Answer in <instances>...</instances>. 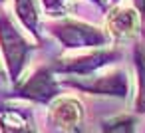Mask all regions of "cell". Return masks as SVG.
<instances>
[{"label": "cell", "instance_id": "6da1fadb", "mask_svg": "<svg viewBox=\"0 0 145 133\" xmlns=\"http://www.w3.org/2000/svg\"><path fill=\"white\" fill-rule=\"evenodd\" d=\"M0 44H2V52L6 56V62H8L12 74L16 76L18 70L24 64V56L28 52V44L24 42V38L18 34V30L12 26V22L8 18L0 20Z\"/></svg>", "mask_w": 145, "mask_h": 133}, {"label": "cell", "instance_id": "7a4b0ae2", "mask_svg": "<svg viewBox=\"0 0 145 133\" xmlns=\"http://www.w3.org/2000/svg\"><path fill=\"white\" fill-rule=\"evenodd\" d=\"M58 38L68 46V48H84V46H97L105 42V36L97 30L91 28L88 24H80V22H66L60 24L56 30Z\"/></svg>", "mask_w": 145, "mask_h": 133}, {"label": "cell", "instance_id": "3957f363", "mask_svg": "<svg viewBox=\"0 0 145 133\" xmlns=\"http://www.w3.org/2000/svg\"><path fill=\"white\" fill-rule=\"evenodd\" d=\"M50 121L64 131H78L84 121V107L74 97H62L50 107Z\"/></svg>", "mask_w": 145, "mask_h": 133}, {"label": "cell", "instance_id": "277c9868", "mask_svg": "<svg viewBox=\"0 0 145 133\" xmlns=\"http://www.w3.org/2000/svg\"><path fill=\"white\" fill-rule=\"evenodd\" d=\"M139 28V18L131 8H115L107 16V30L113 38H131Z\"/></svg>", "mask_w": 145, "mask_h": 133}, {"label": "cell", "instance_id": "5b68a950", "mask_svg": "<svg viewBox=\"0 0 145 133\" xmlns=\"http://www.w3.org/2000/svg\"><path fill=\"white\" fill-rule=\"evenodd\" d=\"M78 87L93 93H107V95H125L127 93V76L117 70L109 76L97 78L93 83H76Z\"/></svg>", "mask_w": 145, "mask_h": 133}, {"label": "cell", "instance_id": "8992f818", "mask_svg": "<svg viewBox=\"0 0 145 133\" xmlns=\"http://www.w3.org/2000/svg\"><path fill=\"white\" fill-rule=\"evenodd\" d=\"M22 95H26L30 99H36V101H48L50 97L56 95V83L46 70H40L22 87Z\"/></svg>", "mask_w": 145, "mask_h": 133}, {"label": "cell", "instance_id": "52a82bcc", "mask_svg": "<svg viewBox=\"0 0 145 133\" xmlns=\"http://www.w3.org/2000/svg\"><path fill=\"white\" fill-rule=\"evenodd\" d=\"M0 129L2 133H36L30 117L18 109H4L0 113Z\"/></svg>", "mask_w": 145, "mask_h": 133}, {"label": "cell", "instance_id": "ba28073f", "mask_svg": "<svg viewBox=\"0 0 145 133\" xmlns=\"http://www.w3.org/2000/svg\"><path fill=\"white\" fill-rule=\"evenodd\" d=\"M16 12L20 16V20L24 22V26L32 32H36V24H38V10L34 6V0H16Z\"/></svg>", "mask_w": 145, "mask_h": 133}, {"label": "cell", "instance_id": "9c48e42d", "mask_svg": "<svg viewBox=\"0 0 145 133\" xmlns=\"http://www.w3.org/2000/svg\"><path fill=\"white\" fill-rule=\"evenodd\" d=\"M101 133H135V121L127 115L113 117V119L103 123Z\"/></svg>", "mask_w": 145, "mask_h": 133}, {"label": "cell", "instance_id": "30bf717a", "mask_svg": "<svg viewBox=\"0 0 145 133\" xmlns=\"http://www.w3.org/2000/svg\"><path fill=\"white\" fill-rule=\"evenodd\" d=\"M137 74H139V93H137V111H145V56L137 52Z\"/></svg>", "mask_w": 145, "mask_h": 133}, {"label": "cell", "instance_id": "8fae6325", "mask_svg": "<svg viewBox=\"0 0 145 133\" xmlns=\"http://www.w3.org/2000/svg\"><path fill=\"white\" fill-rule=\"evenodd\" d=\"M44 8L52 14V16H62L68 14L74 8V0H42Z\"/></svg>", "mask_w": 145, "mask_h": 133}, {"label": "cell", "instance_id": "7c38bea8", "mask_svg": "<svg viewBox=\"0 0 145 133\" xmlns=\"http://www.w3.org/2000/svg\"><path fill=\"white\" fill-rule=\"evenodd\" d=\"M135 4H137V8L141 12H145V0H135Z\"/></svg>", "mask_w": 145, "mask_h": 133}]
</instances>
